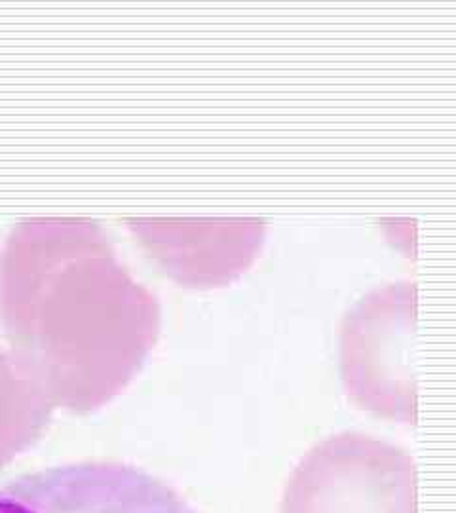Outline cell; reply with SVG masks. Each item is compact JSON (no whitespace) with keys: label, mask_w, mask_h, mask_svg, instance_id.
Returning <instances> with one entry per match:
<instances>
[{"label":"cell","mask_w":456,"mask_h":513,"mask_svg":"<svg viewBox=\"0 0 456 513\" xmlns=\"http://www.w3.org/2000/svg\"><path fill=\"white\" fill-rule=\"evenodd\" d=\"M0 513H200L173 485L118 460H78L0 483Z\"/></svg>","instance_id":"6da1fadb"},{"label":"cell","mask_w":456,"mask_h":513,"mask_svg":"<svg viewBox=\"0 0 456 513\" xmlns=\"http://www.w3.org/2000/svg\"><path fill=\"white\" fill-rule=\"evenodd\" d=\"M166 274L192 285H219L251 266L263 246L266 223L236 221H127Z\"/></svg>","instance_id":"7a4b0ae2"}]
</instances>
